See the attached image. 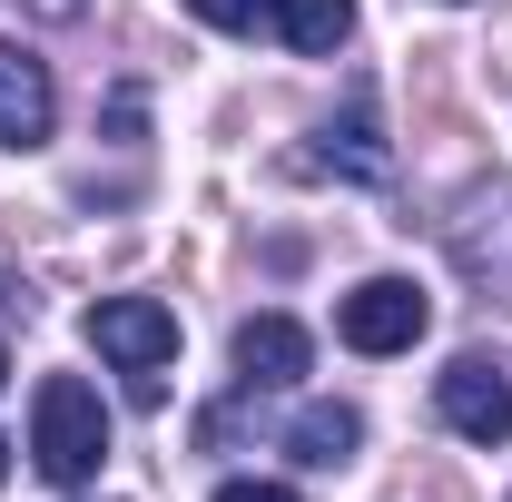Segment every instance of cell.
<instances>
[{"label":"cell","mask_w":512,"mask_h":502,"mask_svg":"<svg viewBox=\"0 0 512 502\" xmlns=\"http://www.w3.org/2000/svg\"><path fill=\"white\" fill-rule=\"evenodd\" d=\"M266 10H276L286 50H306V60H335L355 40V0H266Z\"/></svg>","instance_id":"9c48e42d"},{"label":"cell","mask_w":512,"mask_h":502,"mask_svg":"<svg viewBox=\"0 0 512 502\" xmlns=\"http://www.w3.org/2000/svg\"><path fill=\"white\" fill-rule=\"evenodd\" d=\"M0 384H10V345H0Z\"/></svg>","instance_id":"9a60e30c"},{"label":"cell","mask_w":512,"mask_h":502,"mask_svg":"<svg viewBox=\"0 0 512 502\" xmlns=\"http://www.w3.org/2000/svg\"><path fill=\"white\" fill-rule=\"evenodd\" d=\"M306 365H316V345H306L296 315H247L237 325V384L247 394H286V384H306Z\"/></svg>","instance_id":"52a82bcc"},{"label":"cell","mask_w":512,"mask_h":502,"mask_svg":"<svg viewBox=\"0 0 512 502\" xmlns=\"http://www.w3.org/2000/svg\"><path fill=\"white\" fill-rule=\"evenodd\" d=\"M188 10L207 30H256V20H266V0H188Z\"/></svg>","instance_id":"8fae6325"},{"label":"cell","mask_w":512,"mask_h":502,"mask_svg":"<svg viewBox=\"0 0 512 502\" xmlns=\"http://www.w3.org/2000/svg\"><path fill=\"white\" fill-rule=\"evenodd\" d=\"M217 502H296L286 483H217Z\"/></svg>","instance_id":"7c38bea8"},{"label":"cell","mask_w":512,"mask_h":502,"mask_svg":"<svg viewBox=\"0 0 512 502\" xmlns=\"http://www.w3.org/2000/svg\"><path fill=\"white\" fill-rule=\"evenodd\" d=\"M89 345L109 365H128V375H158L178 355V315L158 306V296H109V306H89Z\"/></svg>","instance_id":"5b68a950"},{"label":"cell","mask_w":512,"mask_h":502,"mask_svg":"<svg viewBox=\"0 0 512 502\" xmlns=\"http://www.w3.org/2000/svg\"><path fill=\"white\" fill-rule=\"evenodd\" d=\"M424 325H434V296H424L414 276H365V286L335 306V335H345L355 355H414Z\"/></svg>","instance_id":"3957f363"},{"label":"cell","mask_w":512,"mask_h":502,"mask_svg":"<svg viewBox=\"0 0 512 502\" xmlns=\"http://www.w3.org/2000/svg\"><path fill=\"white\" fill-rule=\"evenodd\" d=\"M444 247L463 266V286H483L493 306H512V178L463 188V207L444 217Z\"/></svg>","instance_id":"7a4b0ae2"},{"label":"cell","mask_w":512,"mask_h":502,"mask_svg":"<svg viewBox=\"0 0 512 502\" xmlns=\"http://www.w3.org/2000/svg\"><path fill=\"white\" fill-rule=\"evenodd\" d=\"M30 463L50 473V483H99V463H109V404H99V384L89 375H50L30 394Z\"/></svg>","instance_id":"6da1fadb"},{"label":"cell","mask_w":512,"mask_h":502,"mask_svg":"<svg viewBox=\"0 0 512 502\" xmlns=\"http://www.w3.org/2000/svg\"><path fill=\"white\" fill-rule=\"evenodd\" d=\"M316 168H335V178H365V188H384V178H394V148H384V138H375V119L355 109V119H335V128H325Z\"/></svg>","instance_id":"30bf717a"},{"label":"cell","mask_w":512,"mask_h":502,"mask_svg":"<svg viewBox=\"0 0 512 502\" xmlns=\"http://www.w3.org/2000/svg\"><path fill=\"white\" fill-rule=\"evenodd\" d=\"M0 483H10V443H0Z\"/></svg>","instance_id":"5bb4252c"},{"label":"cell","mask_w":512,"mask_h":502,"mask_svg":"<svg viewBox=\"0 0 512 502\" xmlns=\"http://www.w3.org/2000/svg\"><path fill=\"white\" fill-rule=\"evenodd\" d=\"M60 128V89H50V60H30L20 40H0V148H40Z\"/></svg>","instance_id":"8992f818"},{"label":"cell","mask_w":512,"mask_h":502,"mask_svg":"<svg viewBox=\"0 0 512 502\" xmlns=\"http://www.w3.org/2000/svg\"><path fill=\"white\" fill-rule=\"evenodd\" d=\"M355 443H365V414H355V404H296V424H286V453H296L306 473L355 463Z\"/></svg>","instance_id":"ba28073f"},{"label":"cell","mask_w":512,"mask_h":502,"mask_svg":"<svg viewBox=\"0 0 512 502\" xmlns=\"http://www.w3.org/2000/svg\"><path fill=\"white\" fill-rule=\"evenodd\" d=\"M434 414H444L463 443H512V375L493 365V355H453L444 375H434Z\"/></svg>","instance_id":"277c9868"},{"label":"cell","mask_w":512,"mask_h":502,"mask_svg":"<svg viewBox=\"0 0 512 502\" xmlns=\"http://www.w3.org/2000/svg\"><path fill=\"white\" fill-rule=\"evenodd\" d=\"M30 10H50V20H69V10H79V0H30Z\"/></svg>","instance_id":"4fadbf2b"}]
</instances>
